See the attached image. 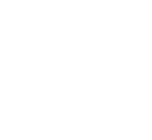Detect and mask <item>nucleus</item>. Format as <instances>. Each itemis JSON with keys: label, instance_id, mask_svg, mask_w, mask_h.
Masks as SVG:
<instances>
[]
</instances>
